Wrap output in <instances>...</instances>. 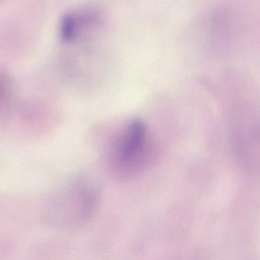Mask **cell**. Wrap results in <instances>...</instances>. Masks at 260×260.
Listing matches in <instances>:
<instances>
[{
	"instance_id": "obj_1",
	"label": "cell",
	"mask_w": 260,
	"mask_h": 260,
	"mask_svg": "<svg viewBox=\"0 0 260 260\" xmlns=\"http://www.w3.org/2000/svg\"><path fill=\"white\" fill-rule=\"evenodd\" d=\"M101 191L90 176L80 175L59 188L44 208V223L59 230L78 229L95 217Z\"/></svg>"
},
{
	"instance_id": "obj_2",
	"label": "cell",
	"mask_w": 260,
	"mask_h": 260,
	"mask_svg": "<svg viewBox=\"0 0 260 260\" xmlns=\"http://www.w3.org/2000/svg\"><path fill=\"white\" fill-rule=\"evenodd\" d=\"M153 141L144 120L133 118L117 132L106 153L110 173L119 179H133L141 174L153 157Z\"/></svg>"
}]
</instances>
